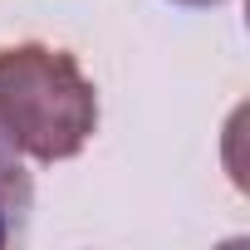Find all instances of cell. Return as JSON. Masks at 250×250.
Returning a JSON list of instances; mask_svg holds the SVG:
<instances>
[{"mask_svg":"<svg viewBox=\"0 0 250 250\" xmlns=\"http://www.w3.org/2000/svg\"><path fill=\"white\" fill-rule=\"evenodd\" d=\"M0 128L35 162H69L98 128V88L69 49L25 40L0 49Z\"/></svg>","mask_w":250,"mask_h":250,"instance_id":"6da1fadb","label":"cell"},{"mask_svg":"<svg viewBox=\"0 0 250 250\" xmlns=\"http://www.w3.org/2000/svg\"><path fill=\"white\" fill-rule=\"evenodd\" d=\"M30 216H35V182L20 162V147L0 128V250L30 235Z\"/></svg>","mask_w":250,"mask_h":250,"instance_id":"7a4b0ae2","label":"cell"},{"mask_svg":"<svg viewBox=\"0 0 250 250\" xmlns=\"http://www.w3.org/2000/svg\"><path fill=\"white\" fill-rule=\"evenodd\" d=\"M177 5H226V0H177Z\"/></svg>","mask_w":250,"mask_h":250,"instance_id":"3957f363","label":"cell"}]
</instances>
